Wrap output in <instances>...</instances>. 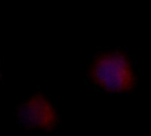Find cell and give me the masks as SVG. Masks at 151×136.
<instances>
[{"label":"cell","instance_id":"1","mask_svg":"<svg viewBox=\"0 0 151 136\" xmlns=\"http://www.w3.org/2000/svg\"><path fill=\"white\" fill-rule=\"evenodd\" d=\"M90 75L99 87L112 92H122L134 86V74L129 62L119 54H105L97 58Z\"/></svg>","mask_w":151,"mask_h":136},{"label":"cell","instance_id":"2","mask_svg":"<svg viewBox=\"0 0 151 136\" xmlns=\"http://www.w3.org/2000/svg\"><path fill=\"white\" fill-rule=\"evenodd\" d=\"M17 119L24 128L51 130L58 122V116L51 104L42 95H35L18 109Z\"/></svg>","mask_w":151,"mask_h":136}]
</instances>
